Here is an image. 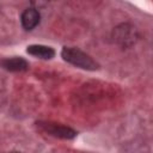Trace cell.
<instances>
[{
	"label": "cell",
	"mask_w": 153,
	"mask_h": 153,
	"mask_svg": "<svg viewBox=\"0 0 153 153\" xmlns=\"http://www.w3.org/2000/svg\"><path fill=\"white\" fill-rule=\"evenodd\" d=\"M61 56L65 61L68 63H72L73 66H76L82 69L87 71H96L98 69V63L86 53L81 51L78 48H68L65 47L61 51Z\"/></svg>",
	"instance_id": "obj_1"
},
{
	"label": "cell",
	"mask_w": 153,
	"mask_h": 153,
	"mask_svg": "<svg viewBox=\"0 0 153 153\" xmlns=\"http://www.w3.org/2000/svg\"><path fill=\"white\" fill-rule=\"evenodd\" d=\"M112 38L122 47H130L137 39V32L134 26L129 24H121L115 27L112 32Z\"/></svg>",
	"instance_id": "obj_2"
},
{
	"label": "cell",
	"mask_w": 153,
	"mask_h": 153,
	"mask_svg": "<svg viewBox=\"0 0 153 153\" xmlns=\"http://www.w3.org/2000/svg\"><path fill=\"white\" fill-rule=\"evenodd\" d=\"M37 124L43 131L48 133L51 136L59 137V139H73L76 135V133L72 128L62 126V124L51 123V122H39Z\"/></svg>",
	"instance_id": "obj_3"
},
{
	"label": "cell",
	"mask_w": 153,
	"mask_h": 153,
	"mask_svg": "<svg viewBox=\"0 0 153 153\" xmlns=\"http://www.w3.org/2000/svg\"><path fill=\"white\" fill-rule=\"evenodd\" d=\"M0 66L10 72H24L29 68V63L22 57H8L0 61Z\"/></svg>",
	"instance_id": "obj_4"
},
{
	"label": "cell",
	"mask_w": 153,
	"mask_h": 153,
	"mask_svg": "<svg viewBox=\"0 0 153 153\" xmlns=\"http://www.w3.org/2000/svg\"><path fill=\"white\" fill-rule=\"evenodd\" d=\"M39 13L36 8H26L22 14V24L25 30H32L39 23Z\"/></svg>",
	"instance_id": "obj_5"
},
{
	"label": "cell",
	"mask_w": 153,
	"mask_h": 153,
	"mask_svg": "<svg viewBox=\"0 0 153 153\" xmlns=\"http://www.w3.org/2000/svg\"><path fill=\"white\" fill-rule=\"evenodd\" d=\"M26 51L30 55H33L36 57L44 59V60H49V59H51L55 55V51H54L53 48L47 47V45H42V44H32V45H29L27 49H26Z\"/></svg>",
	"instance_id": "obj_6"
}]
</instances>
